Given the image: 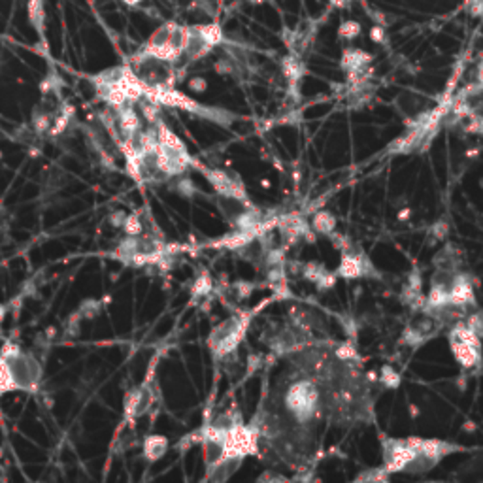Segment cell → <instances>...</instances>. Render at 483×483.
Segmentation results:
<instances>
[{
	"label": "cell",
	"instance_id": "cell-22",
	"mask_svg": "<svg viewBox=\"0 0 483 483\" xmlns=\"http://www.w3.org/2000/svg\"><path fill=\"white\" fill-rule=\"evenodd\" d=\"M378 381H380L381 385H383L385 389H396L398 385H400V374L396 372L395 368H393L391 365H385V366H381Z\"/></svg>",
	"mask_w": 483,
	"mask_h": 483
},
{
	"label": "cell",
	"instance_id": "cell-3",
	"mask_svg": "<svg viewBox=\"0 0 483 483\" xmlns=\"http://www.w3.org/2000/svg\"><path fill=\"white\" fill-rule=\"evenodd\" d=\"M283 406L299 425L314 421L323 408L321 389L317 385V380L308 376L294 380L283 393Z\"/></svg>",
	"mask_w": 483,
	"mask_h": 483
},
{
	"label": "cell",
	"instance_id": "cell-24",
	"mask_svg": "<svg viewBox=\"0 0 483 483\" xmlns=\"http://www.w3.org/2000/svg\"><path fill=\"white\" fill-rule=\"evenodd\" d=\"M464 323L476 336H480L483 340V310H476L464 317Z\"/></svg>",
	"mask_w": 483,
	"mask_h": 483
},
{
	"label": "cell",
	"instance_id": "cell-30",
	"mask_svg": "<svg viewBox=\"0 0 483 483\" xmlns=\"http://www.w3.org/2000/svg\"><path fill=\"white\" fill-rule=\"evenodd\" d=\"M123 4H127V6H138V4H142V2H146V0H121Z\"/></svg>",
	"mask_w": 483,
	"mask_h": 483
},
{
	"label": "cell",
	"instance_id": "cell-16",
	"mask_svg": "<svg viewBox=\"0 0 483 483\" xmlns=\"http://www.w3.org/2000/svg\"><path fill=\"white\" fill-rule=\"evenodd\" d=\"M432 263H434V268H438V270L459 272L462 266V255L461 251L455 248V246L446 244V246L434 255Z\"/></svg>",
	"mask_w": 483,
	"mask_h": 483
},
{
	"label": "cell",
	"instance_id": "cell-2",
	"mask_svg": "<svg viewBox=\"0 0 483 483\" xmlns=\"http://www.w3.org/2000/svg\"><path fill=\"white\" fill-rule=\"evenodd\" d=\"M42 365L32 353L15 344H6L0 352V395L4 393H36L42 383Z\"/></svg>",
	"mask_w": 483,
	"mask_h": 483
},
{
	"label": "cell",
	"instance_id": "cell-14",
	"mask_svg": "<svg viewBox=\"0 0 483 483\" xmlns=\"http://www.w3.org/2000/svg\"><path fill=\"white\" fill-rule=\"evenodd\" d=\"M370 63H372V55L368 52H363V50H355V47L344 50L342 59H340V66L344 68L345 74L368 70V68H370Z\"/></svg>",
	"mask_w": 483,
	"mask_h": 483
},
{
	"label": "cell",
	"instance_id": "cell-21",
	"mask_svg": "<svg viewBox=\"0 0 483 483\" xmlns=\"http://www.w3.org/2000/svg\"><path fill=\"white\" fill-rule=\"evenodd\" d=\"M361 32H363V27H361V23L355 21V19H345V21L340 23V27H338V38L347 40V42L359 38Z\"/></svg>",
	"mask_w": 483,
	"mask_h": 483
},
{
	"label": "cell",
	"instance_id": "cell-6",
	"mask_svg": "<svg viewBox=\"0 0 483 483\" xmlns=\"http://www.w3.org/2000/svg\"><path fill=\"white\" fill-rule=\"evenodd\" d=\"M187 44V27L178 23H164L159 29L153 30L142 52L151 55L155 59L167 61V63H178L183 57Z\"/></svg>",
	"mask_w": 483,
	"mask_h": 483
},
{
	"label": "cell",
	"instance_id": "cell-28",
	"mask_svg": "<svg viewBox=\"0 0 483 483\" xmlns=\"http://www.w3.org/2000/svg\"><path fill=\"white\" fill-rule=\"evenodd\" d=\"M469 14L474 17H483V0H470Z\"/></svg>",
	"mask_w": 483,
	"mask_h": 483
},
{
	"label": "cell",
	"instance_id": "cell-12",
	"mask_svg": "<svg viewBox=\"0 0 483 483\" xmlns=\"http://www.w3.org/2000/svg\"><path fill=\"white\" fill-rule=\"evenodd\" d=\"M244 459H246V455H238V453L228 455V457H225L223 461L217 462L215 466L206 470V480L213 483L227 482V480H230V477L235 476L236 472L240 470Z\"/></svg>",
	"mask_w": 483,
	"mask_h": 483
},
{
	"label": "cell",
	"instance_id": "cell-15",
	"mask_svg": "<svg viewBox=\"0 0 483 483\" xmlns=\"http://www.w3.org/2000/svg\"><path fill=\"white\" fill-rule=\"evenodd\" d=\"M169 438L164 434H149L144 438V444H142V457L147 462L161 461L169 451Z\"/></svg>",
	"mask_w": 483,
	"mask_h": 483
},
{
	"label": "cell",
	"instance_id": "cell-26",
	"mask_svg": "<svg viewBox=\"0 0 483 483\" xmlns=\"http://www.w3.org/2000/svg\"><path fill=\"white\" fill-rule=\"evenodd\" d=\"M387 30H385V27L383 25H374L372 29H370V40H372L374 44H378V45H383V44H387Z\"/></svg>",
	"mask_w": 483,
	"mask_h": 483
},
{
	"label": "cell",
	"instance_id": "cell-20",
	"mask_svg": "<svg viewBox=\"0 0 483 483\" xmlns=\"http://www.w3.org/2000/svg\"><path fill=\"white\" fill-rule=\"evenodd\" d=\"M212 291L213 281L212 278H210V274H200V276L195 279L193 287H191V299H193V301H202V299H206Z\"/></svg>",
	"mask_w": 483,
	"mask_h": 483
},
{
	"label": "cell",
	"instance_id": "cell-31",
	"mask_svg": "<svg viewBox=\"0 0 483 483\" xmlns=\"http://www.w3.org/2000/svg\"><path fill=\"white\" fill-rule=\"evenodd\" d=\"M482 370H483V361H482Z\"/></svg>",
	"mask_w": 483,
	"mask_h": 483
},
{
	"label": "cell",
	"instance_id": "cell-17",
	"mask_svg": "<svg viewBox=\"0 0 483 483\" xmlns=\"http://www.w3.org/2000/svg\"><path fill=\"white\" fill-rule=\"evenodd\" d=\"M312 230L317 233V235L330 236L336 230V217L330 212H327V210L317 212L314 217H312Z\"/></svg>",
	"mask_w": 483,
	"mask_h": 483
},
{
	"label": "cell",
	"instance_id": "cell-1",
	"mask_svg": "<svg viewBox=\"0 0 483 483\" xmlns=\"http://www.w3.org/2000/svg\"><path fill=\"white\" fill-rule=\"evenodd\" d=\"M383 469L391 474H427L461 447L438 438H389L381 442Z\"/></svg>",
	"mask_w": 483,
	"mask_h": 483
},
{
	"label": "cell",
	"instance_id": "cell-23",
	"mask_svg": "<svg viewBox=\"0 0 483 483\" xmlns=\"http://www.w3.org/2000/svg\"><path fill=\"white\" fill-rule=\"evenodd\" d=\"M123 230H125V235H129V236L144 235V223H142V219H140L138 213H131V215H127V219H125L123 223Z\"/></svg>",
	"mask_w": 483,
	"mask_h": 483
},
{
	"label": "cell",
	"instance_id": "cell-11",
	"mask_svg": "<svg viewBox=\"0 0 483 483\" xmlns=\"http://www.w3.org/2000/svg\"><path fill=\"white\" fill-rule=\"evenodd\" d=\"M336 274L340 278L345 279L370 278V276H376V268H374V264L368 261V257H365L363 253L344 251Z\"/></svg>",
	"mask_w": 483,
	"mask_h": 483
},
{
	"label": "cell",
	"instance_id": "cell-25",
	"mask_svg": "<svg viewBox=\"0 0 483 483\" xmlns=\"http://www.w3.org/2000/svg\"><path fill=\"white\" fill-rule=\"evenodd\" d=\"M429 235H431L432 240L444 242L447 238V235H449V225H447L446 221H436L429 228Z\"/></svg>",
	"mask_w": 483,
	"mask_h": 483
},
{
	"label": "cell",
	"instance_id": "cell-7",
	"mask_svg": "<svg viewBox=\"0 0 483 483\" xmlns=\"http://www.w3.org/2000/svg\"><path fill=\"white\" fill-rule=\"evenodd\" d=\"M447 342H449V350H451L453 359L461 365V368H464V370H476V368L482 366L483 340L480 336H476L466 327L464 319L457 321L455 325L449 327V330H447Z\"/></svg>",
	"mask_w": 483,
	"mask_h": 483
},
{
	"label": "cell",
	"instance_id": "cell-4",
	"mask_svg": "<svg viewBox=\"0 0 483 483\" xmlns=\"http://www.w3.org/2000/svg\"><path fill=\"white\" fill-rule=\"evenodd\" d=\"M172 255V248L157 236L138 235L125 236L114 251V257L123 261L125 264L132 266H144V264H159L164 257Z\"/></svg>",
	"mask_w": 483,
	"mask_h": 483
},
{
	"label": "cell",
	"instance_id": "cell-18",
	"mask_svg": "<svg viewBox=\"0 0 483 483\" xmlns=\"http://www.w3.org/2000/svg\"><path fill=\"white\" fill-rule=\"evenodd\" d=\"M281 72L294 85L304 76V65H302V61L297 55H287L286 59L281 61Z\"/></svg>",
	"mask_w": 483,
	"mask_h": 483
},
{
	"label": "cell",
	"instance_id": "cell-19",
	"mask_svg": "<svg viewBox=\"0 0 483 483\" xmlns=\"http://www.w3.org/2000/svg\"><path fill=\"white\" fill-rule=\"evenodd\" d=\"M29 19L32 27L40 32V36H44L45 27V8L44 0H29Z\"/></svg>",
	"mask_w": 483,
	"mask_h": 483
},
{
	"label": "cell",
	"instance_id": "cell-8",
	"mask_svg": "<svg viewBox=\"0 0 483 483\" xmlns=\"http://www.w3.org/2000/svg\"><path fill=\"white\" fill-rule=\"evenodd\" d=\"M157 127H159V146H157V151H159L161 172L169 180L180 178L193 164V159H191L187 147L183 146L182 142L178 140L176 134L170 131L167 125H162L159 121Z\"/></svg>",
	"mask_w": 483,
	"mask_h": 483
},
{
	"label": "cell",
	"instance_id": "cell-29",
	"mask_svg": "<svg viewBox=\"0 0 483 483\" xmlns=\"http://www.w3.org/2000/svg\"><path fill=\"white\" fill-rule=\"evenodd\" d=\"M125 219H127V213H123V212H116V215H111V223H114V227H118V228H123V223H125Z\"/></svg>",
	"mask_w": 483,
	"mask_h": 483
},
{
	"label": "cell",
	"instance_id": "cell-9",
	"mask_svg": "<svg viewBox=\"0 0 483 483\" xmlns=\"http://www.w3.org/2000/svg\"><path fill=\"white\" fill-rule=\"evenodd\" d=\"M446 319L440 310H431V308L421 306L411 312V317L406 323L402 332V344L410 347H419V345L431 342L436 338L446 327Z\"/></svg>",
	"mask_w": 483,
	"mask_h": 483
},
{
	"label": "cell",
	"instance_id": "cell-5",
	"mask_svg": "<svg viewBox=\"0 0 483 483\" xmlns=\"http://www.w3.org/2000/svg\"><path fill=\"white\" fill-rule=\"evenodd\" d=\"M251 323V314L242 312V314L228 315L227 319L219 321L208 334L206 345L213 355V359H221L227 353L236 352L240 347L242 340L246 336Z\"/></svg>",
	"mask_w": 483,
	"mask_h": 483
},
{
	"label": "cell",
	"instance_id": "cell-13",
	"mask_svg": "<svg viewBox=\"0 0 483 483\" xmlns=\"http://www.w3.org/2000/svg\"><path fill=\"white\" fill-rule=\"evenodd\" d=\"M301 272L308 281H312V283L319 287V289H330V287H334V283H336L338 274H332V272L327 270V268L319 263L302 264Z\"/></svg>",
	"mask_w": 483,
	"mask_h": 483
},
{
	"label": "cell",
	"instance_id": "cell-10",
	"mask_svg": "<svg viewBox=\"0 0 483 483\" xmlns=\"http://www.w3.org/2000/svg\"><path fill=\"white\" fill-rule=\"evenodd\" d=\"M155 404V387L151 380H146L138 389L131 391L125 398V418L134 419L146 416Z\"/></svg>",
	"mask_w": 483,
	"mask_h": 483
},
{
	"label": "cell",
	"instance_id": "cell-27",
	"mask_svg": "<svg viewBox=\"0 0 483 483\" xmlns=\"http://www.w3.org/2000/svg\"><path fill=\"white\" fill-rule=\"evenodd\" d=\"M189 89L195 91V93H204L206 89H208V81L204 78H200V76H195V78L189 80Z\"/></svg>",
	"mask_w": 483,
	"mask_h": 483
}]
</instances>
